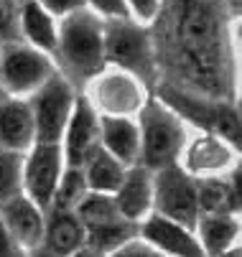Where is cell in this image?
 Returning <instances> with one entry per match:
<instances>
[{
	"label": "cell",
	"mask_w": 242,
	"mask_h": 257,
	"mask_svg": "<svg viewBox=\"0 0 242 257\" xmlns=\"http://www.w3.org/2000/svg\"><path fill=\"white\" fill-rule=\"evenodd\" d=\"M31 257H56V254H54V252H49V249H36Z\"/></svg>",
	"instance_id": "cell-35"
},
{
	"label": "cell",
	"mask_w": 242,
	"mask_h": 257,
	"mask_svg": "<svg viewBox=\"0 0 242 257\" xmlns=\"http://www.w3.org/2000/svg\"><path fill=\"white\" fill-rule=\"evenodd\" d=\"M77 216L82 219V222H87L89 227L110 224V222H115V219H120L115 199H110L105 194H89V196H84L77 204Z\"/></svg>",
	"instance_id": "cell-22"
},
{
	"label": "cell",
	"mask_w": 242,
	"mask_h": 257,
	"mask_svg": "<svg viewBox=\"0 0 242 257\" xmlns=\"http://www.w3.org/2000/svg\"><path fill=\"white\" fill-rule=\"evenodd\" d=\"M97 138H99V122H97V115L92 104L79 97L77 99V107H74V115H72V122H66V153H69V168H82L92 156L94 151L99 148L97 145Z\"/></svg>",
	"instance_id": "cell-8"
},
{
	"label": "cell",
	"mask_w": 242,
	"mask_h": 257,
	"mask_svg": "<svg viewBox=\"0 0 242 257\" xmlns=\"http://www.w3.org/2000/svg\"><path fill=\"white\" fill-rule=\"evenodd\" d=\"M102 41H105V54L112 61L146 82L153 79V56L146 31L133 26L128 18H110L107 28H102Z\"/></svg>",
	"instance_id": "cell-4"
},
{
	"label": "cell",
	"mask_w": 242,
	"mask_h": 257,
	"mask_svg": "<svg viewBox=\"0 0 242 257\" xmlns=\"http://www.w3.org/2000/svg\"><path fill=\"white\" fill-rule=\"evenodd\" d=\"M74 257H99V252H94V249H77Z\"/></svg>",
	"instance_id": "cell-34"
},
{
	"label": "cell",
	"mask_w": 242,
	"mask_h": 257,
	"mask_svg": "<svg viewBox=\"0 0 242 257\" xmlns=\"http://www.w3.org/2000/svg\"><path fill=\"white\" fill-rule=\"evenodd\" d=\"M219 36L217 18L209 8L204 6H191L184 13L181 21V41L184 51H199V49H214V41Z\"/></svg>",
	"instance_id": "cell-15"
},
{
	"label": "cell",
	"mask_w": 242,
	"mask_h": 257,
	"mask_svg": "<svg viewBox=\"0 0 242 257\" xmlns=\"http://www.w3.org/2000/svg\"><path fill=\"white\" fill-rule=\"evenodd\" d=\"M33 138H36V130H33L31 107L18 99L0 102V145H3V151H26Z\"/></svg>",
	"instance_id": "cell-10"
},
{
	"label": "cell",
	"mask_w": 242,
	"mask_h": 257,
	"mask_svg": "<svg viewBox=\"0 0 242 257\" xmlns=\"http://www.w3.org/2000/svg\"><path fill=\"white\" fill-rule=\"evenodd\" d=\"M224 163H227V151L214 138H201L189 151V168H194V171H209V168H219Z\"/></svg>",
	"instance_id": "cell-24"
},
{
	"label": "cell",
	"mask_w": 242,
	"mask_h": 257,
	"mask_svg": "<svg viewBox=\"0 0 242 257\" xmlns=\"http://www.w3.org/2000/svg\"><path fill=\"white\" fill-rule=\"evenodd\" d=\"M227 257H239V249H234V252H229Z\"/></svg>",
	"instance_id": "cell-37"
},
{
	"label": "cell",
	"mask_w": 242,
	"mask_h": 257,
	"mask_svg": "<svg viewBox=\"0 0 242 257\" xmlns=\"http://www.w3.org/2000/svg\"><path fill=\"white\" fill-rule=\"evenodd\" d=\"M191 6H196V0H184V13H186Z\"/></svg>",
	"instance_id": "cell-36"
},
{
	"label": "cell",
	"mask_w": 242,
	"mask_h": 257,
	"mask_svg": "<svg viewBox=\"0 0 242 257\" xmlns=\"http://www.w3.org/2000/svg\"><path fill=\"white\" fill-rule=\"evenodd\" d=\"M196 206L209 216H224L237 209V173L232 189H227L219 181H199L196 183Z\"/></svg>",
	"instance_id": "cell-18"
},
{
	"label": "cell",
	"mask_w": 242,
	"mask_h": 257,
	"mask_svg": "<svg viewBox=\"0 0 242 257\" xmlns=\"http://www.w3.org/2000/svg\"><path fill=\"white\" fill-rule=\"evenodd\" d=\"M59 56L66 64V71L77 84H84L94 77L105 61V41H102V23L84 11L69 16L61 26V39L56 41Z\"/></svg>",
	"instance_id": "cell-1"
},
{
	"label": "cell",
	"mask_w": 242,
	"mask_h": 257,
	"mask_svg": "<svg viewBox=\"0 0 242 257\" xmlns=\"http://www.w3.org/2000/svg\"><path fill=\"white\" fill-rule=\"evenodd\" d=\"M89 3L102 11L105 16L110 18H128V6H125V0H89Z\"/></svg>",
	"instance_id": "cell-31"
},
{
	"label": "cell",
	"mask_w": 242,
	"mask_h": 257,
	"mask_svg": "<svg viewBox=\"0 0 242 257\" xmlns=\"http://www.w3.org/2000/svg\"><path fill=\"white\" fill-rule=\"evenodd\" d=\"M123 178H125L123 166L105 148H97L94 158H89V168H87V176H84L87 186L94 189L97 194H107V191H117L120 189Z\"/></svg>",
	"instance_id": "cell-17"
},
{
	"label": "cell",
	"mask_w": 242,
	"mask_h": 257,
	"mask_svg": "<svg viewBox=\"0 0 242 257\" xmlns=\"http://www.w3.org/2000/svg\"><path fill=\"white\" fill-rule=\"evenodd\" d=\"M0 257H26L23 247L11 237V232L3 227V222H0Z\"/></svg>",
	"instance_id": "cell-32"
},
{
	"label": "cell",
	"mask_w": 242,
	"mask_h": 257,
	"mask_svg": "<svg viewBox=\"0 0 242 257\" xmlns=\"http://www.w3.org/2000/svg\"><path fill=\"white\" fill-rule=\"evenodd\" d=\"M143 237L151 244H156V247H161V249H166L171 254H179V257H204L201 244L189 234V229H184V227H179L174 222H168V219H163V216H151L148 219L146 227H143Z\"/></svg>",
	"instance_id": "cell-11"
},
{
	"label": "cell",
	"mask_w": 242,
	"mask_h": 257,
	"mask_svg": "<svg viewBox=\"0 0 242 257\" xmlns=\"http://www.w3.org/2000/svg\"><path fill=\"white\" fill-rule=\"evenodd\" d=\"M186 61L191 71H196V77L206 84H217L219 82V56L214 49H199V51H186Z\"/></svg>",
	"instance_id": "cell-26"
},
{
	"label": "cell",
	"mask_w": 242,
	"mask_h": 257,
	"mask_svg": "<svg viewBox=\"0 0 242 257\" xmlns=\"http://www.w3.org/2000/svg\"><path fill=\"white\" fill-rule=\"evenodd\" d=\"M141 143H143V163L148 168H166L174 166L184 145V130L174 112L161 104L148 102L141 115Z\"/></svg>",
	"instance_id": "cell-2"
},
{
	"label": "cell",
	"mask_w": 242,
	"mask_h": 257,
	"mask_svg": "<svg viewBox=\"0 0 242 257\" xmlns=\"http://www.w3.org/2000/svg\"><path fill=\"white\" fill-rule=\"evenodd\" d=\"M59 168H61V153L59 145H49V143H39L33 148L28 163H26V176L23 183L31 194V199L36 201L41 209L51 206L54 191L59 186Z\"/></svg>",
	"instance_id": "cell-7"
},
{
	"label": "cell",
	"mask_w": 242,
	"mask_h": 257,
	"mask_svg": "<svg viewBox=\"0 0 242 257\" xmlns=\"http://www.w3.org/2000/svg\"><path fill=\"white\" fill-rule=\"evenodd\" d=\"M153 201L158 216L168 219L184 229L196 224L199 206H196V183L176 166H166L158 171L156 183H151Z\"/></svg>",
	"instance_id": "cell-3"
},
{
	"label": "cell",
	"mask_w": 242,
	"mask_h": 257,
	"mask_svg": "<svg viewBox=\"0 0 242 257\" xmlns=\"http://www.w3.org/2000/svg\"><path fill=\"white\" fill-rule=\"evenodd\" d=\"M87 0H41V8L44 11H51L54 16H66V13H77L84 8Z\"/></svg>",
	"instance_id": "cell-30"
},
{
	"label": "cell",
	"mask_w": 242,
	"mask_h": 257,
	"mask_svg": "<svg viewBox=\"0 0 242 257\" xmlns=\"http://www.w3.org/2000/svg\"><path fill=\"white\" fill-rule=\"evenodd\" d=\"M97 102L112 115H130L133 109L141 107V87L135 84L133 77L128 74H107L102 77L94 87ZM110 115V117H112Z\"/></svg>",
	"instance_id": "cell-12"
},
{
	"label": "cell",
	"mask_w": 242,
	"mask_h": 257,
	"mask_svg": "<svg viewBox=\"0 0 242 257\" xmlns=\"http://www.w3.org/2000/svg\"><path fill=\"white\" fill-rule=\"evenodd\" d=\"M21 196V156L0 148V206Z\"/></svg>",
	"instance_id": "cell-23"
},
{
	"label": "cell",
	"mask_w": 242,
	"mask_h": 257,
	"mask_svg": "<svg viewBox=\"0 0 242 257\" xmlns=\"http://www.w3.org/2000/svg\"><path fill=\"white\" fill-rule=\"evenodd\" d=\"M214 127H217L227 140H232L234 145L239 143V120H237V112H234L232 107L219 104V107L214 109Z\"/></svg>",
	"instance_id": "cell-27"
},
{
	"label": "cell",
	"mask_w": 242,
	"mask_h": 257,
	"mask_svg": "<svg viewBox=\"0 0 242 257\" xmlns=\"http://www.w3.org/2000/svg\"><path fill=\"white\" fill-rule=\"evenodd\" d=\"M72 102H74V94L69 89L66 79L59 77V74H51V79L36 92L33 104H28L39 143H49V145L59 143V138H61V133L66 130V122H69Z\"/></svg>",
	"instance_id": "cell-5"
},
{
	"label": "cell",
	"mask_w": 242,
	"mask_h": 257,
	"mask_svg": "<svg viewBox=\"0 0 242 257\" xmlns=\"http://www.w3.org/2000/svg\"><path fill=\"white\" fill-rule=\"evenodd\" d=\"M199 229H201V239H204L206 252L222 254L237 234V222H232L229 216H206V219H201Z\"/></svg>",
	"instance_id": "cell-21"
},
{
	"label": "cell",
	"mask_w": 242,
	"mask_h": 257,
	"mask_svg": "<svg viewBox=\"0 0 242 257\" xmlns=\"http://www.w3.org/2000/svg\"><path fill=\"white\" fill-rule=\"evenodd\" d=\"M125 6H130V8L138 13V18L151 21V18L156 16V11H158V0H128Z\"/></svg>",
	"instance_id": "cell-33"
},
{
	"label": "cell",
	"mask_w": 242,
	"mask_h": 257,
	"mask_svg": "<svg viewBox=\"0 0 242 257\" xmlns=\"http://www.w3.org/2000/svg\"><path fill=\"white\" fill-rule=\"evenodd\" d=\"M84 189H87V183H84V176L82 171L77 168H69L66 176L61 178V183L56 186V211H69V209H74L82 199H84Z\"/></svg>",
	"instance_id": "cell-25"
},
{
	"label": "cell",
	"mask_w": 242,
	"mask_h": 257,
	"mask_svg": "<svg viewBox=\"0 0 242 257\" xmlns=\"http://www.w3.org/2000/svg\"><path fill=\"white\" fill-rule=\"evenodd\" d=\"M99 138L105 143V151L115 156L117 163H133L141 148V135L130 120L123 117H102L99 122Z\"/></svg>",
	"instance_id": "cell-14"
},
{
	"label": "cell",
	"mask_w": 242,
	"mask_h": 257,
	"mask_svg": "<svg viewBox=\"0 0 242 257\" xmlns=\"http://www.w3.org/2000/svg\"><path fill=\"white\" fill-rule=\"evenodd\" d=\"M112 257H163V254H161L158 249H153V244H146V242L133 239V242L123 244L120 249H115Z\"/></svg>",
	"instance_id": "cell-29"
},
{
	"label": "cell",
	"mask_w": 242,
	"mask_h": 257,
	"mask_svg": "<svg viewBox=\"0 0 242 257\" xmlns=\"http://www.w3.org/2000/svg\"><path fill=\"white\" fill-rule=\"evenodd\" d=\"M21 23H23V31L26 36L41 49H56V31H54V23L49 18V13L39 6V3H26L23 6V13H21Z\"/></svg>",
	"instance_id": "cell-20"
},
{
	"label": "cell",
	"mask_w": 242,
	"mask_h": 257,
	"mask_svg": "<svg viewBox=\"0 0 242 257\" xmlns=\"http://www.w3.org/2000/svg\"><path fill=\"white\" fill-rule=\"evenodd\" d=\"M0 222L21 247H39V242L44 239L41 211L23 196H16L0 206Z\"/></svg>",
	"instance_id": "cell-9"
},
{
	"label": "cell",
	"mask_w": 242,
	"mask_h": 257,
	"mask_svg": "<svg viewBox=\"0 0 242 257\" xmlns=\"http://www.w3.org/2000/svg\"><path fill=\"white\" fill-rule=\"evenodd\" d=\"M117 214L128 222H135L138 216H143L151 206V176L146 168H133L130 173H125L120 189H117V199H115Z\"/></svg>",
	"instance_id": "cell-13"
},
{
	"label": "cell",
	"mask_w": 242,
	"mask_h": 257,
	"mask_svg": "<svg viewBox=\"0 0 242 257\" xmlns=\"http://www.w3.org/2000/svg\"><path fill=\"white\" fill-rule=\"evenodd\" d=\"M0 74H3V84L16 92H33V89H41L54 69L46 61V56H41L39 51H31L26 46H8L3 51V64H0Z\"/></svg>",
	"instance_id": "cell-6"
},
{
	"label": "cell",
	"mask_w": 242,
	"mask_h": 257,
	"mask_svg": "<svg viewBox=\"0 0 242 257\" xmlns=\"http://www.w3.org/2000/svg\"><path fill=\"white\" fill-rule=\"evenodd\" d=\"M0 102H3V87H0Z\"/></svg>",
	"instance_id": "cell-38"
},
{
	"label": "cell",
	"mask_w": 242,
	"mask_h": 257,
	"mask_svg": "<svg viewBox=\"0 0 242 257\" xmlns=\"http://www.w3.org/2000/svg\"><path fill=\"white\" fill-rule=\"evenodd\" d=\"M82 242H84V229L79 219L74 214L56 211L54 222L49 224V232H46V249L54 252L56 257L74 254L77 249H82Z\"/></svg>",
	"instance_id": "cell-16"
},
{
	"label": "cell",
	"mask_w": 242,
	"mask_h": 257,
	"mask_svg": "<svg viewBox=\"0 0 242 257\" xmlns=\"http://www.w3.org/2000/svg\"><path fill=\"white\" fill-rule=\"evenodd\" d=\"M0 39L6 41L18 39V18H16L13 0H0Z\"/></svg>",
	"instance_id": "cell-28"
},
{
	"label": "cell",
	"mask_w": 242,
	"mask_h": 257,
	"mask_svg": "<svg viewBox=\"0 0 242 257\" xmlns=\"http://www.w3.org/2000/svg\"><path fill=\"white\" fill-rule=\"evenodd\" d=\"M138 234V224L135 222H128V219H115L110 224H97V227H89L87 232V239H89V249L94 252H115L120 249L123 244L133 242Z\"/></svg>",
	"instance_id": "cell-19"
}]
</instances>
